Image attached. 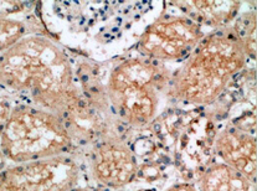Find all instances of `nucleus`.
Returning <instances> with one entry per match:
<instances>
[{
  "label": "nucleus",
  "instance_id": "nucleus-17",
  "mask_svg": "<svg viewBox=\"0 0 257 191\" xmlns=\"http://www.w3.org/2000/svg\"><path fill=\"white\" fill-rule=\"evenodd\" d=\"M3 90V87H2V86H0V91H2Z\"/></svg>",
  "mask_w": 257,
  "mask_h": 191
},
{
  "label": "nucleus",
  "instance_id": "nucleus-5",
  "mask_svg": "<svg viewBox=\"0 0 257 191\" xmlns=\"http://www.w3.org/2000/svg\"><path fill=\"white\" fill-rule=\"evenodd\" d=\"M203 38L201 26L188 17L165 14L147 26L138 41V51L154 62L180 61Z\"/></svg>",
  "mask_w": 257,
  "mask_h": 191
},
{
  "label": "nucleus",
  "instance_id": "nucleus-14",
  "mask_svg": "<svg viewBox=\"0 0 257 191\" xmlns=\"http://www.w3.org/2000/svg\"><path fill=\"white\" fill-rule=\"evenodd\" d=\"M165 191H199L194 186L193 184H189V182H180V184H175L173 186L168 187Z\"/></svg>",
  "mask_w": 257,
  "mask_h": 191
},
{
  "label": "nucleus",
  "instance_id": "nucleus-1",
  "mask_svg": "<svg viewBox=\"0 0 257 191\" xmlns=\"http://www.w3.org/2000/svg\"><path fill=\"white\" fill-rule=\"evenodd\" d=\"M0 86L60 117L77 142H91L106 122L76 85L70 57L45 35H26L0 54Z\"/></svg>",
  "mask_w": 257,
  "mask_h": 191
},
{
  "label": "nucleus",
  "instance_id": "nucleus-9",
  "mask_svg": "<svg viewBox=\"0 0 257 191\" xmlns=\"http://www.w3.org/2000/svg\"><path fill=\"white\" fill-rule=\"evenodd\" d=\"M173 5L182 10L183 15L188 17L199 25L222 29L237 18L242 3L241 2H172Z\"/></svg>",
  "mask_w": 257,
  "mask_h": 191
},
{
  "label": "nucleus",
  "instance_id": "nucleus-15",
  "mask_svg": "<svg viewBox=\"0 0 257 191\" xmlns=\"http://www.w3.org/2000/svg\"><path fill=\"white\" fill-rule=\"evenodd\" d=\"M0 191H12L7 186V185L4 184V181H3L2 179H0Z\"/></svg>",
  "mask_w": 257,
  "mask_h": 191
},
{
  "label": "nucleus",
  "instance_id": "nucleus-4",
  "mask_svg": "<svg viewBox=\"0 0 257 191\" xmlns=\"http://www.w3.org/2000/svg\"><path fill=\"white\" fill-rule=\"evenodd\" d=\"M162 70L148 59L125 60L109 73L106 92L113 116L135 129L148 127L157 116Z\"/></svg>",
  "mask_w": 257,
  "mask_h": 191
},
{
  "label": "nucleus",
  "instance_id": "nucleus-10",
  "mask_svg": "<svg viewBox=\"0 0 257 191\" xmlns=\"http://www.w3.org/2000/svg\"><path fill=\"white\" fill-rule=\"evenodd\" d=\"M199 191H253L255 182L222 161L209 164L199 177Z\"/></svg>",
  "mask_w": 257,
  "mask_h": 191
},
{
  "label": "nucleus",
  "instance_id": "nucleus-12",
  "mask_svg": "<svg viewBox=\"0 0 257 191\" xmlns=\"http://www.w3.org/2000/svg\"><path fill=\"white\" fill-rule=\"evenodd\" d=\"M26 35V26L23 22L0 15V54L12 48Z\"/></svg>",
  "mask_w": 257,
  "mask_h": 191
},
{
  "label": "nucleus",
  "instance_id": "nucleus-7",
  "mask_svg": "<svg viewBox=\"0 0 257 191\" xmlns=\"http://www.w3.org/2000/svg\"><path fill=\"white\" fill-rule=\"evenodd\" d=\"M90 171L94 181L116 191L133 182L140 164L132 148L111 128L93 143Z\"/></svg>",
  "mask_w": 257,
  "mask_h": 191
},
{
  "label": "nucleus",
  "instance_id": "nucleus-11",
  "mask_svg": "<svg viewBox=\"0 0 257 191\" xmlns=\"http://www.w3.org/2000/svg\"><path fill=\"white\" fill-rule=\"evenodd\" d=\"M236 38L241 43L243 52L248 59H256V13H245L236 19L231 26Z\"/></svg>",
  "mask_w": 257,
  "mask_h": 191
},
{
  "label": "nucleus",
  "instance_id": "nucleus-6",
  "mask_svg": "<svg viewBox=\"0 0 257 191\" xmlns=\"http://www.w3.org/2000/svg\"><path fill=\"white\" fill-rule=\"evenodd\" d=\"M12 191H72L81 179V166L71 154L23 164L0 171Z\"/></svg>",
  "mask_w": 257,
  "mask_h": 191
},
{
  "label": "nucleus",
  "instance_id": "nucleus-16",
  "mask_svg": "<svg viewBox=\"0 0 257 191\" xmlns=\"http://www.w3.org/2000/svg\"><path fill=\"white\" fill-rule=\"evenodd\" d=\"M116 191H127V190H123V189H120V190H116Z\"/></svg>",
  "mask_w": 257,
  "mask_h": 191
},
{
  "label": "nucleus",
  "instance_id": "nucleus-8",
  "mask_svg": "<svg viewBox=\"0 0 257 191\" xmlns=\"http://www.w3.org/2000/svg\"><path fill=\"white\" fill-rule=\"evenodd\" d=\"M214 149L222 163L237 170L256 184L257 145L255 135L235 125H227L216 134Z\"/></svg>",
  "mask_w": 257,
  "mask_h": 191
},
{
  "label": "nucleus",
  "instance_id": "nucleus-2",
  "mask_svg": "<svg viewBox=\"0 0 257 191\" xmlns=\"http://www.w3.org/2000/svg\"><path fill=\"white\" fill-rule=\"evenodd\" d=\"M247 57L231 26L204 35L173 75L169 95L193 106H209L245 67Z\"/></svg>",
  "mask_w": 257,
  "mask_h": 191
},
{
  "label": "nucleus",
  "instance_id": "nucleus-3",
  "mask_svg": "<svg viewBox=\"0 0 257 191\" xmlns=\"http://www.w3.org/2000/svg\"><path fill=\"white\" fill-rule=\"evenodd\" d=\"M75 135L60 117L34 104L12 108L0 137V151L13 164L67 155L75 149Z\"/></svg>",
  "mask_w": 257,
  "mask_h": 191
},
{
  "label": "nucleus",
  "instance_id": "nucleus-13",
  "mask_svg": "<svg viewBox=\"0 0 257 191\" xmlns=\"http://www.w3.org/2000/svg\"><path fill=\"white\" fill-rule=\"evenodd\" d=\"M12 104L8 99L0 97V137H2L3 129L5 127V123H7L8 117H9L10 112H12Z\"/></svg>",
  "mask_w": 257,
  "mask_h": 191
}]
</instances>
